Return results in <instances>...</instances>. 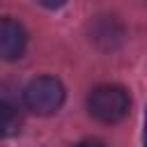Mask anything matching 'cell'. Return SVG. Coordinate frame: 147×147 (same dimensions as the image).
Segmentation results:
<instances>
[{
  "instance_id": "obj_2",
  "label": "cell",
  "mask_w": 147,
  "mask_h": 147,
  "mask_svg": "<svg viewBox=\"0 0 147 147\" xmlns=\"http://www.w3.org/2000/svg\"><path fill=\"white\" fill-rule=\"evenodd\" d=\"M64 85L53 76H37L32 78L23 90V101L28 110L37 115H53L64 103Z\"/></svg>"
},
{
  "instance_id": "obj_6",
  "label": "cell",
  "mask_w": 147,
  "mask_h": 147,
  "mask_svg": "<svg viewBox=\"0 0 147 147\" xmlns=\"http://www.w3.org/2000/svg\"><path fill=\"white\" fill-rule=\"evenodd\" d=\"M39 5H44L46 9H60L62 5H67V0H37Z\"/></svg>"
},
{
  "instance_id": "obj_4",
  "label": "cell",
  "mask_w": 147,
  "mask_h": 147,
  "mask_svg": "<svg viewBox=\"0 0 147 147\" xmlns=\"http://www.w3.org/2000/svg\"><path fill=\"white\" fill-rule=\"evenodd\" d=\"M21 124H23L21 113H18L11 103L0 101V140L16 136V133L21 131Z\"/></svg>"
},
{
  "instance_id": "obj_1",
  "label": "cell",
  "mask_w": 147,
  "mask_h": 147,
  "mask_svg": "<svg viewBox=\"0 0 147 147\" xmlns=\"http://www.w3.org/2000/svg\"><path fill=\"white\" fill-rule=\"evenodd\" d=\"M131 99L122 85H99L87 96V110L103 124H115L129 115Z\"/></svg>"
},
{
  "instance_id": "obj_5",
  "label": "cell",
  "mask_w": 147,
  "mask_h": 147,
  "mask_svg": "<svg viewBox=\"0 0 147 147\" xmlns=\"http://www.w3.org/2000/svg\"><path fill=\"white\" fill-rule=\"evenodd\" d=\"M92 37H94V41L108 39L106 41V48H108V46H113V41H119L122 39V30H119V25L113 18H103V21H96V25L92 30Z\"/></svg>"
},
{
  "instance_id": "obj_3",
  "label": "cell",
  "mask_w": 147,
  "mask_h": 147,
  "mask_svg": "<svg viewBox=\"0 0 147 147\" xmlns=\"http://www.w3.org/2000/svg\"><path fill=\"white\" fill-rule=\"evenodd\" d=\"M28 32L14 18H0V60L11 62L25 53Z\"/></svg>"
},
{
  "instance_id": "obj_7",
  "label": "cell",
  "mask_w": 147,
  "mask_h": 147,
  "mask_svg": "<svg viewBox=\"0 0 147 147\" xmlns=\"http://www.w3.org/2000/svg\"><path fill=\"white\" fill-rule=\"evenodd\" d=\"M76 147H106L101 140H83V142H78Z\"/></svg>"
}]
</instances>
